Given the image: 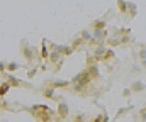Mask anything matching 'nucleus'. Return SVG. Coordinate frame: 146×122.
I'll return each mask as SVG.
<instances>
[]
</instances>
